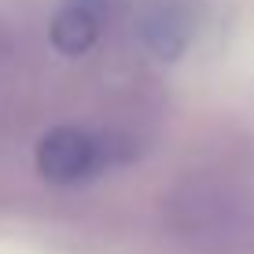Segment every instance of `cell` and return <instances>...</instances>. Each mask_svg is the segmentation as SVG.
<instances>
[{
	"mask_svg": "<svg viewBox=\"0 0 254 254\" xmlns=\"http://www.w3.org/2000/svg\"><path fill=\"white\" fill-rule=\"evenodd\" d=\"M107 151L111 144H103L96 133L77 126H59L48 129L33 147V166L48 185H81V181L96 177L100 170H107Z\"/></svg>",
	"mask_w": 254,
	"mask_h": 254,
	"instance_id": "6da1fadb",
	"label": "cell"
},
{
	"mask_svg": "<svg viewBox=\"0 0 254 254\" xmlns=\"http://www.w3.org/2000/svg\"><path fill=\"white\" fill-rule=\"evenodd\" d=\"M103 7L100 0H66L63 11L52 19V45L63 56H81L100 41Z\"/></svg>",
	"mask_w": 254,
	"mask_h": 254,
	"instance_id": "7a4b0ae2",
	"label": "cell"
}]
</instances>
